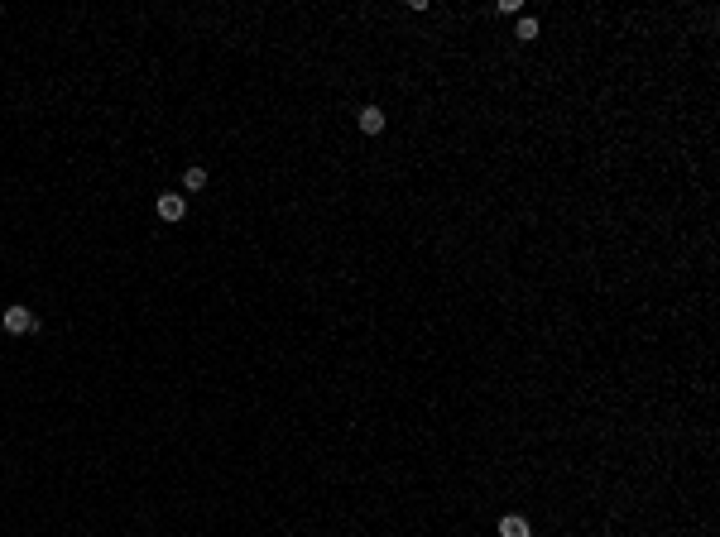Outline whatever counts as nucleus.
Instances as JSON below:
<instances>
[{"instance_id":"obj_1","label":"nucleus","mask_w":720,"mask_h":537,"mask_svg":"<svg viewBox=\"0 0 720 537\" xmlns=\"http://www.w3.org/2000/svg\"><path fill=\"white\" fill-rule=\"evenodd\" d=\"M5 331H10V336L34 331V312H29V307H5Z\"/></svg>"},{"instance_id":"obj_5","label":"nucleus","mask_w":720,"mask_h":537,"mask_svg":"<svg viewBox=\"0 0 720 537\" xmlns=\"http://www.w3.org/2000/svg\"><path fill=\"white\" fill-rule=\"evenodd\" d=\"M183 188H187V192L207 188V168H187V173H183Z\"/></svg>"},{"instance_id":"obj_6","label":"nucleus","mask_w":720,"mask_h":537,"mask_svg":"<svg viewBox=\"0 0 720 537\" xmlns=\"http://www.w3.org/2000/svg\"><path fill=\"white\" fill-rule=\"evenodd\" d=\"M519 39H524V44L538 39V20H519Z\"/></svg>"},{"instance_id":"obj_4","label":"nucleus","mask_w":720,"mask_h":537,"mask_svg":"<svg viewBox=\"0 0 720 537\" xmlns=\"http://www.w3.org/2000/svg\"><path fill=\"white\" fill-rule=\"evenodd\" d=\"M500 537H529V523H524L519 513H509L505 523H500Z\"/></svg>"},{"instance_id":"obj_3","label":"nucleus","mask_w":720,"mask_h":537,"mask_svg":"<svg viewBox=\"0 0 720 537\" xmlns=\"http://www.w3.org/2000/svg\"><path fill=\"white\" fill-rule=\"evenodd\" d=\"M360 130H365V134H379V130H384V110H379V106H365V110H360Z\"/></svg>"},{"instance_id":"obj_2","label":"nucleus","mask_w":720,"mask_h":537,"mask_svg":"<svg viewBox=\"0 0 720 537\" xmlns=\"http://www.w3.org/2000/svg\"><path fill=\"white\" fill-rule=\"evenodd\" d=\"M183 212H187V202L178 197V192H163V197H159V216H163V221H183Z\"/></svg>"}]
</instances>
